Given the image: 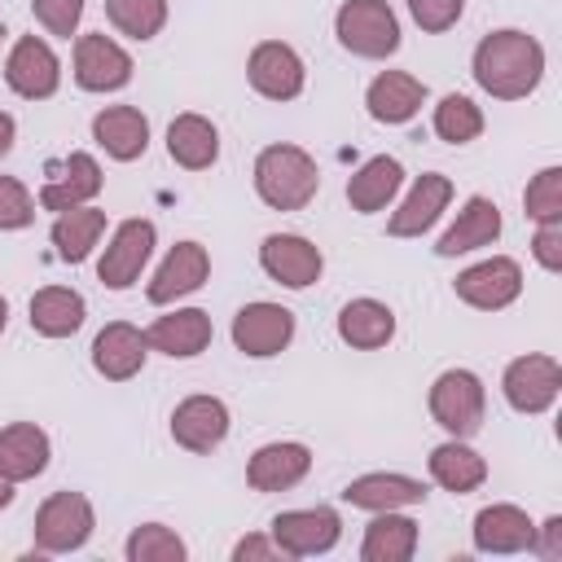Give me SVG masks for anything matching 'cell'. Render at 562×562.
I'll use <instances>...</instances> for the list:
<instances>
[{
	"label": "cell",
	"mask_w": 562,
	"mask_h": 562,
	"mask_svg": "<svg viewBox=\"0 0 562 562\" xmlns=\"http://www.w3.org/2000/svg\"><path fill=\"white\" fill-rule=\"evenodd\" d=\"M88 316V303L70 285H44L31 299V329L44 338H70Z\"/></svg>",
	"instance_id": "29"
},
{
	"label": "cell",
	"mask_w": 562,
	"mask_h": 562,
	"mask_svg": "<svg viewBox=\"0 0 562 562\" xmlns=\"http://www.w3.org/2000/svg\"><path fill=\"white\" fill-rule=\"evenodd\" d=\"M531 255L544 272H562V220L553 224H540L536 237H531Z\"/></svg>",
	"instance_id": "42"
},
{
	"label": "cell",
	"mask_w": 562,
	"mask_h": 562,
	"mask_svg": "<svg viewBox=\"0 0 562 562\" xmlns=\"http://www.w3.org/2000/svg\"><path fill=\"white\" fill-rule=\"evenodd\" d=\"M294 338V312L281 307V303H246L237 316H233V342L237 351L255 356V360H268L277 351H285Z\"/></svg>",
	"instance_id": "9"
},
{
	"label": "cell",
	"mask_w": 562,
	"mask_h": 562,
	"mask_svg": "<svg viewBox=\"0 0 562 562\" xmlns=\"http://www.w3.org/2000/svg\"><path fill=\"white\" fill-rule=\"evenodd\" d=\"M206 272H211L206 246H198V241H176V246L167 250V259L158 263V272H154V281H149L145 299L158 303V307H162V303H176V299L202 290Z\"/></svg>",
	"instance_id": "15"
},
{
	"label": "cell",
	"mask_w": 562,
	"mask_h": 562,
	"mask_svg": "<svg viewBox=\"0 0 562 562\" xmlns=\"http://www.w3.org/2000/svg\"><path fill=\"white\" fill-rule=\"evenodd\" d=\"M426 465H430V479H435L443 492H452V496H465V492H474V487L487 479V461H483L470 443H461V439L439 443Z\"/></svg>",
	"instance_id": "31"
},
{
	"label": "cell",
	"mask_w": 562,
	"mask_h": 562,
	"mask_svg": "<svg viewBox=\"0 0 562 562\" xmlns=\"http://www.w3.org/2000/svg\"><path fill=\"white\" fill-rule=\"evenodd\" d=\"M97 518H92V501L83 492H53L40 509H35V549L40 553H75L88 544Z\"/></svg>",
	"instance_id": "4"
},
{
	"label": "cell",
	"mask_w": 562,
	"mask_h": 562,
	"mask_svg": "<svg viewBox=\"0 0 562 562\" xmlns=\"http://www.w3.org/2000/svg\"><path fill=\"white\" fill-rule=\"evenodd\" d=\"M105 18L132 40H154L167 22V0H105Z\"/></svg>",
	"instance_id": "37"
},
{
	"label": "cell",
	"mask_w": 562,
	"mask_h": 562,
	"mask_svg": "<svg viewBox=\"0 0 562 562\" xmlns=\"http://www.w3.org/2000/svg\"><path fill=\"white\" fill-rule=\"evenodd\" d=\"M13 136H18V123H13V114L0 110V158L13 149Z\"/></svg>",
	"instance_id": "45"
},
{
	"label": "cell",
	"mask_w": 562,
	"mask_h": 562,
	"mask_svg": "<svg viewBox=\"0 0 562 562\" xmlns=\"http://www.w3.org/2000/svg\"><path fill=\"white\" fill-rule=\"evenodd\" d=\"M452 290H457L461 303H470L479 312H501L522 294V268L514 259H505V255H492V259L465 268L452 281Z\"/></svg>",
	"instance_id": "8"
},
{
	"label": "cell",
	"mask_w": 562,
	"mask_h": 562,
	"mask_svg": "<svg viewBox=\"0 0 562 562\" xmlns=\"http://www.w3.org/2000/svg\"><path fill=\"white\" fill-rule=\"evenodd\" d=\"M544 79V48L527 31H492L474 48V83L496 101H518Z\"/></svg>",
	"instance_id": "1"
},
{
	"label": "cell",
	"mask_w": 562,
	"mask_h": 562,
	"mask_svg": "<svg viewBox=\"0 0 562 562\" xmlns=\"http://www.w3.org/2000/svg\"><path fill=\"white\" fill-rule=\"evenodd\" d=\"M307 470H312L307 443H263V448L246 461V483H250L255 492H285V487H294Z\"/></svg>",
	"instance_id": "21"
},
{
	"label": "cell",
	"mask_w": 562,
	"mask_h": 562,
	"mask_svg": "<svg viewBox=\"0 0 562 562\" xmlns=\"http://www.w3.org/2000/svg\"><path fill=\"white\" fill-rule=\"evenodd\" d=\"M342 536V518L329 509V505H316V509H285L272 518V544L290 558H316V553H329Z\"/></svg>",
	"instance_id": "7"
},
{
	"label": "cell",
	"mask_w": 562,
	"mask_h": 562,
	"mask_svg": "<svg viewBox=\"0 0 562 562\" xmlns=\"http://www.w3.org/2000/svg\"><path fill=\"white\" fill-rule=\"evenodd\" d=\"M413 549H417V522L395 509H378V518L364 527L360 558L364 562H408Z\"/></svg>",
	"instance_id": "32"
},
{
	"label": "cell",
	"mask_w": 562,
	"mask_h": 562,
	"mask_svg": "<svg viewBox=\"0 0 562 562\" xmlns=\"http://www.w3.org/2000/svg\"><path fill=\"white\" fill-rule=\"evenodd\" d=\"M400 180H404V167H400L395 158H386V154L369 158V162L347 180V202H351V211H360V215L382 211V206L400 193Z\"/></svg>",
	"instance_id": "33"
},
{
	"label": "cell",
	"mask_w": 562,
	"mask_h": 562,
	"mask_svg": "<svg viewBox=\"0 0 562 562\" xmlns=\"http://www.w3.org/2000/svg\"><path fill=\"white\" fill-rule=\"evenodd\" d=\"M92 136L110 158L132 162V158H140L149 149V119L136 105H105L92 119Z\"/></svg>",
	"instance_id": "22"
},
{
	"label": "cell",
	"mask_w": 562,
	"mask_h": 562,
	"mask_svg": "<svg viewBox=\"0 0 562 562\" xmlns=\"http://www.w3.org/2000/svg\"><path fill=\"white\" fill-rule=\"evenodd\" d=\"M448 202H452V180L439 176V171H426V176L413 180V189H408V198L400 202V211L391 215L386 233H391V237H422V233L443 215Z\"/></svg>",
	"instance_id": "19"
},
{
	"label": "cell",
	"mask_w": 562,
	"mask_h": 562,
	"mask_svg": "<svg viewBox=\"0 0 562 562\" xmlns=\"http://www.w3.org/2000/svg\"><path fill=\"white\" fill-rule=\"evenodd\" d=\"M31 220H35V198L26 193V184L18 176H0V233L26 228Z\"/></svg>",
	"instance_id": "39"
},
{
	"label": "cell",
	"mask_w": 562,
	"mask_h": 562,
	"mask_svg": "<svg viewBox=\"0 0 562 562\" xmlns=\"http://www.w3.org/2000/svg\"><path fill=\"white\" fill-rule=\"evenodd\" d=\"M145 356H149V342H145V334H140L136 325H127V321H110V325L92 338V369H97L101 378H110V382L136 378L140 364H145Z\"/></svg>",
	"instance_id": "18"
},
{
	"label": "cell",
	"mask_w": 562,
	"mask_h": 562,
	"mask_svg": "<svg viewBox=\"0 0 562 562\" xmlns=\"http://www.w3.org/2000/svg\"><path fill=\"white\" fill-rule=\"evenodd\" d=\"M0 35H4V26H0Z\"/></svg>",
	"instance_id": "48"
},
{
	"label": "cell",
	"mask_w": 562,
	"mask_h": 562,
	"mask_svg": "<svg viewBox=\"0 0 562 562\" xmlns=\"http://www.w3.org/2000/svg\"><path fill=\"white\" fill-rule=\"evenodd\" d=\"M483 413H487V395H483L479 373H470V369H448V373L435 378V386H430V417H435L452 439H470V435L483 426Z\"/></svg>",
	"instance_id": "5"
},
{
	"label": "cell",
	"mask_w": 562,
	"mask_h": 562,
	"mask_svg": "<svg viewBox=\"0 0 562 562\" xmlns=\"http://www.w3.org/2000/svg\"><path fill=\"white\" fill-rule=\"evenodd\" d=\"M101 167L92 154H70L61 162V176H53L44 189H40V206L44 211H75V206H88L97 193H101Z\"/></svg>",
	"instance_id": "23"
},
{
	"label": "cell",
	"mask_w": 562,
	"mask_h": 562,
	"mask_svg": "<svg viewBox=\"0 0 562 562\" xmlns=\"http://www.w3.org/2000/svg\"><path fill=\"white\" fill-rule=\"evenodd\" d=\"M501 391H505L514 413L536 417V413L553 408V400L562 391V364L553 356H518V360L505 364Z\"/></svg>",
	"instance_id": "6"
},
{
	"label": "cell",
	"mask_w": 562,
	"mask_h": 562,
	"mask_svg": "<svg viewBox=\"0 0 562 562\" xmlns=\"http://www.w3.org/2000/svg\"><path fill=\"white\" fill-rule=\"evenodd\" d=\"M531 549H536L544 562H562V518H558V514H553V518H544V522L536 527Z\"/></svg>",
	"instance_id": "43"
},
{
	"label": "cell",
	"mask_w": 562,
	"mask_h": 562,
	"mask_svg": "<svg viewBox=\"0 0 562 562\" xmlns=\"http://www.w3.org/2000/svg\"><path fill=\"white\" fill-rule=\"evenodd\" d=\"M9 501H13V479H4V474H0V509H4Z\"/></svg>",
	"instance_id": "46"
},
{
	"label": "cell",
	"mask_w": 562,
	"mask_h": 562,
	"mask_svg": "<svg viewBox=\"0 0 562 562\" xmlns=\"http://www.w3.org/2000/svg\"><path fill=\"white\" fill-rule=\"evenodd\" d=\"M426 101V83L413 79L408 70H382L369 92H364V105L378 123H408Z\"/></svg>",
	"instance_id": "24"
},
{
	"label": "cell",
	"mask_w": 562,
	"mask_h": 562,
	"mask_svg": "<svg viewBox=\"0 0 562 562\" xmlns=\"http://www.w3.org/2000/svg\"><path fill=\"white\" fill-rule=\"evenodd\" d=\"M259 263H263V272L277 285H290V290H307L321 277V268H325L321 250L307 237H299V233H272V237H263Z\"/></svg>",
	"instance_id": "14"
},
{
	"label": "cell",
	"mask_w": 562,
	"mask_h": 562,
	"mask_svg": "<svg viewBox=\"0 0 562 562\" xmlns=\"http://www.w3.org/2000/svg\"><path fill=\"white\" fill-rule=\"evenodd\" d=\"M123 553H127V562H184V540L171 531V527H162V522H140L132 536H127V544H123Z\"/></svg>",
	"instance_id": "36"
},
{
	"label": "cell",
	"mask_w": 562,
	"mask_h": 562,
	"mask_svg": "<svg viewBox=\"0 0 562 562\" xmlns=\"http://www.w3.org/2000/svg\"><path fill=\"white\" fill-rule=\"evenodd\" d=\"M334 35L356 57H391L400 48V22L386 0H347L334 18Z\"/></svg>",
	"instance_id": "3"
},
{
	"label": "cell",
	"mask_w": 562,
	"mask_h": 562,
	"mask_svg": "<svg viewBox=\"0 0 562 562\" xmlns=\"http://www.w3.org/2000/svg\"><path fill=\"white\" fill-rule=\"evenodd\" d=\"M536 540V522L518 505H487L474 514V549L479 553H522Z\"/></svg>",
	"instance_id": "20"
},
{
	"label": "cell",
	"mask_w": 562,
	"mask_h": 562,
	"mask_svg": "<svg viewBox=\"0 0 562 562\" xmlns=\"http://www.w3.org/2000/svg\"><path fill=\"white\" fill-rule=\"evenodd\" d=\"M4 83L26 101H44L61 83V61L40 35H22L4 61Z\"/></svg>",
	"instance_id": "11"
},
{
	"label": "cell",
	"mask_w": 562,
	"mask_h": 562,
	"mask_svg": "<svg viewBox=\"0 0 562 562\" xmlns=\"http://www.w3.org/2000/svg\"><path fill=\"white\" fill-rule=\"evenodd\" d=\"M4 321H9V303H4V294H0V334H4Z\"/></svg>",
	"instance_id": "47"
},
{
	"label": "cell",
	"mask_w": 562,
	"mask_h": 562,
	"mask_svg": "<svg viewBox=\"0 0 562 562\" xmlns=\"http://www.w3.org/2000/svg\"><path fill=\"white\" fill-rule=\"evenodd\" d=\"M483 132V110L461 97V92H448L439 105H435V136L448 140V145H470L474 136Z\"/></svg>",
	"instance_id": "35"
},
{
	"label": "cell",
	"mask_w": 562,
	"mask_h": 562,
	"mask_svg": "<svg viewBox=\"0 0 562 562\" xmlns=\"http://www.w3.org/2000/svg\"><path fill=\"white\" fill-rule=\"evenodd\" d=\"M342 501L356 509H404V505H422L426 501V483L408 479V474H360L342 487Z\"/></svg>",
	"instance_id": "26"
},
{
	"label": "cell",
	"mask_w": 562,
	"mask_h": 562,
	"mask_svg": "<svg viewBox=\"0 0 562 562\" xmlns=\"http://www.w3.org/2000/svg\"><path fill=\"white\" fill-rule=\"evenodd\" d=\"M31 9H35V22L61 40H70L83 18V0H31Z\"/></svg>",
	"instance_id": "40"
},
{
	"label": "cell",
	"mask_w": 562,
	"mask_h": 562,
	"mask_svg": "<svg viewBox=\"0 0 562 562\" xmlns=\"http://www.w3.org/2000/svg\"><path fill=\"white\" fill-rule=\"evenodd\" d=\"M461 9H465V0H408L413 22H417L422 31H430V35L448 31V26L461 18Z\"/></svg>",
	"instance_id": "41"
},
{
	"label": "cell",
	"mask_w": 562,
	"mask_h": 562,
	"mask_svg": "<svg viewBox=\"0 0 562 562\" xmlns=\"http://www.w3.org/2000/svg\"><path fill=\"white\" fill-rule=\"evenodd\" d=\"M522 211H527V220H536V224L562 220V167H544V171L531 176V184H527V193H522Z\"/></svg>",
	"instance_id": "38"
},
{
	"label": "cell",
	"mask_w": 562,
	"mask_h": 562,
	"mask_svg": "<svg viewBox=\"0 0 562 562\" xmlns=\"http://www.w3.org/2000/svg\"><path fill=\"white\" fill-rule=\"evenodd\" d=\"M132 79V57L110 35L92 31L75 40V83L88 92H114Z\"/></svg>",
	"instance_id": "13"
},
{
	"label": "cell",
	"mask_w": 562,
	"mask_h": 562,
	"mask_svg": "<svg viewBox=\"0 0 562 562\" xmlns=\"http://www.w3.org/2000/svg\"><path fill=\"white\" fill-rule=\"evenodd\" d=\"M48 465V435L35 422H13L0 430V474L26 483Z\"/></svg>",
	"instance_id": "27"
},
{
	"label": "cell",
	"mask_w": 562,
	"mask_h": 562,
	"mask_svg": "<svg viewBox=\"0 0 562 562\" xmlns=\"http://www.w3.org/2000/svg\"><path fill=\"white\" fill-rule=\"evenodd\" d=\"M105 233V211H92V206H75V211H61L57 224H53V246L66 263H83L92 255V246L101 241Z\"/></svg>",
	"instance_id": "34"
},
{
	"label": "cell",
	"mask_w": 562,
	"mask_h": 562,
	"mask_svg": "<svg viewBox=\"0 0 562 562\" xmlns=\"http://www.w3.org/2000/svg\"><path fill=\"white\" fill-rule=\"evenodd\" d=\"M211 316L202 307H176L167 316H158L149 329H145V342L171 360H189V356H202L211 347Z\"/></svg>",
	"instance_id": "17"
},
{
	"label": "cell",
	"mask_w": 562,
	"mask_h": 562,
	"mask_svg": "<svg viewBox=\"0 0 562 562\" xmlns=\"http://www.w3.org/2000/svg\"><path fill=\"white\" fill-rule=\"evenodd\" d=\"M154 237H158V233H154L149 220H123V224L114 228V237H110L101 263H97L101 285H110V290H127V285L140 277V268L149 263Z\"/></svg>",
	"instance_id": "12"
},
{
	"label": "cell",
	"mask_w": 562,
	"mask_h": 562,
	"mask_svg": "<svg viewBox=\"0 0 562 562\" xmlns=\"http://www.w3.org/2000/svg\"><path fill=\"white\" fill-rule=\"evenodd\" d=\"M338 338L347 347H360V351H378L395 338V312L378 299H351L342 312H338Z\"/></svg>",
	"instance_id": "30"
},
{
	"label": "cell",
	"mask_w": 562,
	"mask_h": 562,
	"mask_svg": "<svg viewBox=\"0 0 562 562\" xmlns=\"http://www.w3.org/2000/svg\"><path fill=\"white\" fill-rule=\"evenodd\" d=\"M277 553H281V549H277L272 540H263V536H246V540L233 544V562H246V558L263 562V558H277Z\"/></svg>",
	"instance_id": "44"
},
{
	"label": "cell",
	"mask_w": 562,
	"mask_h": 562,
	"mask_svg": "<svg viewBox=\"0 0 562 562\" xmlns=\"http://www.w3.org/2000/svg\"><path fill=\"white\" fill-rule=\"evenodd\" d=\"M228 435V408L215 395H189L171 413V439L189 452H211Z\"/></svg>",
	"instance_id": "16"
},
{
	"label": "cell",
	"mask_w": 562,
	"mask_h": 562,
	"mask_svg": "<svg viewBox=\"0 0 562 562\" xmlns=\"http://www.w3.org/2000/svg\"><path fill=\"white\" fill-rule=\"evenodd\" d=\"M321 189L316 158L299 145H268L255 158V193L272 211H303Z\"/></svg>",
	"instance_id": "2"
},
{
	"label": "cell",
	"mask_w": 562,
	"mask_h": 562,
	"mask_svg": "<svg viewBox=\"0 0 562 562\" xmlns=\"http://www.w3.org/2000/svg\"><path fill=\"white\" fill-rule=\"evenodd\" d=\"M167 154L184 171H206L220 158V132L202 114H176L167 127Z\"/></svg>",
	"instance_id": "28"
},
{
	"label": "cell",
	"mask_w": 562,
	"mask_h": 562,
	"mask_svg": "<svg viewBox=\"0 0 562 562\" xmlns=\"http://www.w3.org/2000/svg\"><path fill=\"white\" fill-rule=\"evenodd\" d=\"M246 79H250V88H255L259 97H268V101H294V97L303 92L307 70H303V57H299L290 44L263 40V44H255V53H250V61H246Z\"/></svg>",
	"instance_id": "10"
},
{
	"label": "cell",
	"mask_w": 562,
	"mask_h": 562,
	"mask_svg": "<svg viewBox=\"0 0 562 562\" xmlns=\"http://www.w3.org/2000/svg\"><path fill=\"white\" fill-rule=\"evenodd\" d=\"M501 237V211H496V202L492 198H483V193H474L465 206H461V215H457V224L439 237V246H435V255H443V259H452V255H465V250H479V246H492Z\"/></svg>",
	"instance_id": "25"
}]
</instances>
